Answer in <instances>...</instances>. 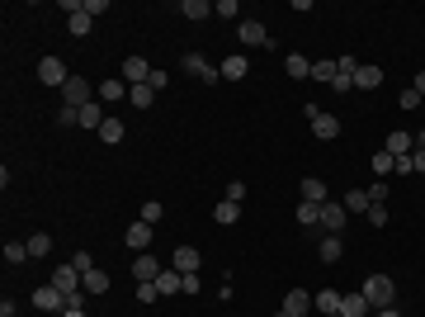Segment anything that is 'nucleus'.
<instances>
[{"label": "nucleus", "mask_w": 425, "mask_h": 317, "mask_svg": "<svg viewBox=\"0 0 425 317\" xmlns=\"http://www.w3.org/2000/svg\"><path fill=\"white\" fill-rule=\"evenodd\" d=\"M359 289H364V298H369L373 313H383V308H392V303H397V284H392L388 275H369Z\"/></svg>", "instance_id": "f257e3e1"}, {"label": "nucleus", "mask_w": 425, "mask_h": 317, "mask_svg": "<svg viewBox=\"0 0 425 317\" xmlns=\"http://www.w3.org/2000/svg\"><path fill=\"white\" fill-rule=\"evenodd\" d=\"M33 308H38L43 317H62V313H66V293L48 280V284H38V289H33Z\"/></svg>", "instance_id": "f03ea898"}, {"label": "nucleus", "mask_w": 425, "mask_h": 317, "mask_svg": "<svg viewBox=\"0 0 425 317\" xmlns=\"http://www.w3.org/2000/svg\"><path fill=\"white\" fill-rule=\"evenodd\" d=\"M38 80H43V85H48V90H62V85H66V80H71V71H66V62H62V57H43V62H38Z\"/></svg>", "instance_id": "7ed1b4c3"}, {"label": "nucleus", "mask_w": 425, "mask_h": 317, "mask_svg": "<svg viewBox=\"0 0 425 317\" xmlns=\"http://www.w3.org/2000/svg\"><path fill=\"white\" fill-rule=\"evenodd\" d=\"M307 119H312V132H317L321 142H331V137H341V119H336V114H326V109L307 105Z\"/></svg>", "instance_id": "20e7f679"}, {"label": "nucleus", "mask_w": 425, "mask_h": 317, "mask_svg": "<svg viewBox=\"0 0 425 317\" xmlns=\"http://www.w3.org/2000/svg\"><path fill=\"white\" fill-rule=\"evenodd\" d=\"M62 100L71 109H85L90 100H95V85H85V76H71L66 85H62Z\"/></svg>", "instance_id": "39448f33"}, {"label": "nucleus", "mask_w": 425, "mask_h": 317, "mask_svg": "<svg viewBox=\"0 0 425 317\" xmlns=\"http://www.w3.org/2000/svg\"><path fill=\"white\" fill-rule=\"evenodd\" d=\"M185 71H189V76H199V80H208V85L222 80V71H217L212 62H204V53H185Z\"/></svg>", "instance_id": "423d86ee"}, {"label": "nucleus", "mask_w": 425, "mask_h": 317, "mask_svg": "<svg viewBox=\"0 0 425 317\" xmlns=\"http://www.w3.org/2000/svg\"><path fill=\"white\" fill-rule=\"evenodd\" d=\"M80 280H85V275H80V270H76L71 261H66V265H57V270H53V284H57L62 293H66V298H71V293H80Z\"/></svg>", "instance_id": "0eeeda50"}, {"label": "nucleus", "mask_w": 425, "mask_h": 317, "mask_svg": "<svg viewBox=\"0 0 425 317\" xmlns=\"http://www.w3.org/2000/svg\"><path fill=\"white\" fill-rule=\"evenodd\" d=\"M237 38L246 43V48H265V43H269V33H265V24H260V19H241V24H237Z\"/></svg>", "instance_id": "6e6552de"}, {"label": "nucleus", "mask_w": 425, "mask_h": 317, "mask_svg": "<svg viewBox=\"0 0 425 317\" xmlns=\"http://www.w3.org/2000/svg\"><path fill=\"white\" fill-rule=\"evenodd\" d=\"M133 280H137V284H156V280H161V261L142 251V256L133 261Z\"/></svg>", "instance_id": "1a4fd4ad"}, {"label": "nucleus", "mask_w": 425, "mask_h": 317, "mask_svg": "<svg viewBox=\"0 0 425 317\" xmlns=\"http://www.w3.org/2000/svg\"><path fill=\"white\" fill-rule=\"evenodd\" d=\"M373 308H369V298H364V289H350V293H341V317H369Z\"/></svg>", "instance_id": "9d476101"}, {"label": "nucleus", "mask_w": 425, "mask_h": 317, "mask_svg": "<svg viewBox=\"0 0 425 317\" xmlns=\"http://www.w3.org/2000/svg\"><path fill=\"white\" fill-rule=\"evenodd\" d=\"M123 80H128V85H147V80H152L147 57H123Z\"/></svg>", "instance_id": "9b49d317"}, {"label": "nucleus", "mask_w": 425, "mask_h": 317, "mask_svg": "<svg viewBox=\"0 0 425 317\" xmlns=\"http://www.w3.org/2000/svg\"><path fill=\"white\" fill-rule=\"evenodd\" d=\"M123 95H128V80H100V85H95V100H100V105H118V100H123Z\"/></svg>", "instance_id": "f8f14e48"}, {"label": "nucleus", "mask_w": 425, "mask_h": 317, "mask_svg": "<svg viewBox=\"0 0 425 317\" xmlns=\"http://www.w3.org/2000/svg\"><path fill=\"white\" fill-rule=\"evenodd\" d=\"M284 313H289V317H307V313H312V293H307V289H289V293H284Z\"/></svg>", "instance_id": "ddd939ff"}, {"label": "nucleus", "mask_w": 425, "mask_h": 317, "mask_svg": "<svg viewBox=\"0 0 425 317\" xmlns=\"http://www.w3.org/2000/svg\"><path fill=\"white\" fill-rule=\"evenodd\" d=\"M170 265H175L180 275H199V246H175Z\"/></svg>", "instance_id": "4468645a"}, {"label": "nucleus", "mask_w": 425, "mask_h": 317, "mask_svg": "<svg viewBox=\"0 0 425 317\" xmlns=\"http://www.w3.org/2000/svg\"><path fill=\"white\" fill-rule=\"evenodd\" d=\"M345 204H321V232H341L345 228Z\"/></svg>", "instance_id": "2eb2a0df"}, {"label": "nucleus", "mask_w": 425, "mask_h": 317, "mask_svg": "<svg viewBox=\"0 0 425 317\" xmlns=\"http://www.w3.org/2000/svg\"><path fill=\"white\" fill-rule=\"evenodd\" d=\"M217 71H222V80H246L251 62H246V53H232L227 62H222V67H217Z\"/></svg>", "instance_id": "dca6fc26"}, {"label": "nucleus", "mask_w": 425, "mask_h": 317, "mask_svg": "<svg viewBox=\"0 0 425 317\" xmlns=\"http://www.w3.org/2000/svg\"><path fill=\"white\" fill-rule=\"evenodd\" d=\"M128 246H133L137 256H142V251L152 246V223H142V218H137L133 228H128Z\"/></svg>", "instance_id": "f3484780"}, {"label": "nucleus", "mask_w": 425, "mask_h": 317, "mask_svg": "<svg viewBox=\"0 0 425 317\" xmlns=\"http://www.w3.org/2000/svg\"><path fill=\"white\" fill-rule=\"evenodd\" d=\"M312 308H317L321 317H341V293H336V289H321L317 298H312Z\"/></svg>", "instance_id": "a211bd4d"}, {"label": "nucleus", "mask_w": 425, "mask_h": 317, "mask_svg": "<svg viewBox=\"0 0 425 317\" xmlns=\"http://www.w3.org/2000/svg\"><path fill=\"white\" fill-rule=\"evenodd\" d=\"M105 119H109V114H105L100 100H90V105L80 109V128H95V132H100V128H105Z\"/></svg>", "instance_id": "6ab92c4d"}, {"label": "nucleus", "mask_w": 425, "mask_h": 317, "mask_svg": "<svg viewBox=\"0 0 425 317\" xmlns=\"http://www.w3.org/2000/svg\"><path fill=\"white\" fill-rule=\"evenodd\" d=\"M156 289H161V298H170V293H180V289H185V275H180L175 265H170V270H161Z\"/></svg>", "instance_id": "aec40b11"}, {"label": "nucleus", "mask_w": 425, "mask_h": 317, "mask_svg": "<svg viewBox=\"0 0 425 317\" xmlns=\"http://www.w3.org/2000/svg\"><path fill=\"white\" fill-rule=\"evenodd\" d=\"M388 152H392V157H411V152H416V137H411V132H388Z\"/></svg>", "instance_id": "412c9836"}, {"label": "nucleus", "mask_w": 425, "mask_h": 317, "mask_svg": "<svg viewBox=\"0 0 425 317\" xmlns=\"http://www.w3.org/2000/svg\"><path fill=\"white\" fill-rule=\"evenodd\" d=\"M341 251H345V246H341V232H326V237H321V246H317V256H321L326 265L341 261Z\"/></svg>", "instance_id": "4be33fe9"}, {"label": "nucleus", "mask_w": 425, "mask_h": 317, "mask_svg": "<svg viewBox=\"0 0 425 317\" xmlns=\"http://www.w3.org/2000/svg\"><path fill=\"white\" fill-rule=\"evenodd\" d=\"M237 218H241V204H232V199H222V204L212 209V223H217V228H232Z\"/></svg>", "instance_id": "5701e85b"}, {"label": "nucleus", "mask_w": 425, "mask_h": 317, "mask_svg": "<svg viewBox=\"0 0 425 317\" xmlns=\"http://www.w3.org/2000/svg\"><path fill=\"white\" fill-rule=\"evenodd\" d=\"M284 71H289L293 80H302V76H312V62H307L302 53H289L284 57Z\"/></svg>", "instance_id": "b1692460"}, {"label": "nucleus", "mask_w": 425, "mask_h": 317, "mask_svg": "<svg viewBox=\"0 0 425 317\" xmlns=\"http://www.w3.org/2000/svg\"><path fill=\"white\" fill-rule=\"evenodd\" d=\"M302 204H326V180L307 175V180H302Z\"/></svg>", "instance_id": "393cba45"}, {"label": "nucleus", "mask_w": 425, "mask_h": 317, "mask_svg": "<svg viewBox=\"0 0 425 317\" xmlns=\"http://www.w3.org/2000/svg\"><path fill=\"white\" fill-rule=\"evenodd\" d=\"M378 85H383V71H378V67H359V71H354V90H378Z\"/></svg>", "instance_id": "a878e982"}, {"label": "nucleus", "mask_w": 425, "mask_h": 317, "mask_svg": "<svg viewBox=\"0 0 425 317\" xmlns=\"http://www.w3.org/2000/svg\"><path fill=\"white\" fill-rule=\"evenodd\" d=\"M392 166H397V157H392L388 147H383V152H373V161H369V171L378 175V180H388V171H392Z\"/></svg>", "instance_id": "bb28decb"}, {"label": "nucleus", "mask_w": 425, "mask_h": 317, "mask_svg": "<svg viewBox=\"0 0 425 317\" xmlns=\"http://www.w3.org/2000/svg\"><path fill=\"white\" fill-rule=\"evenodd\" d=\"M128 100H133V109H152L156 105V90L152 85H128Z\"/></svg>", "instance_id": "cd10ccee"}, {"label": "nucleus", "mask_w": 425, "mask_h": 317, "mask_svg": "<svg viewBox=\"0 0 425 317\" xmlns=\"http://www.w3.org/2000/svg\"><path fill=\"white\" fill-rule=\"evenodd\" d=\"M80 289H85V293H109V275L100 270V265H95V270L80 280Z\"/></svg>", "instance_id": "c85d7f7f"}, {"label": "nucleus", "mask_w": 425, "mask_h": 317, "mask_svg": "<svg viewBox=\"0 0 425 317\" xmlns=\"http://www.w3.org/2000/svg\"><path fill=\"white\" fill-rule=\"evenodd\" d=\"M180 15H185V19H208L212 5L208 0H180Z\"/></svg>", "instance_id": "c756f323"}, {"label": "nucleus", "mask_w": 425, "mask_h": 317, "mask_svg": "<svg viewBox=\"0 0 425 317\" xmlns=\"http://www.w3.org/2000/svg\"><path fill=\"white\" fill-rule=\"evenodd\" d=\"M24 261H33L28 241H5V265H24Z\"/></svg>", "instance_id": "7c9ffc66"}, {"label": "nucleus", "mask_w": 425, "mask_h": 317, "mask_svg": "<svg viewBox=\"0 0 425 317\" xmlns=\"http://www.w3.org/2000/svg\"><path fill=\"white\" fill-rule=\"evenodd\" d=\"M312 80H336V57H321V62H312Z\"/></svg>", "instance_id": "2f4dec72"}, {"label": "nucleus", "mask_w": 425, "mask_h": 317, "mask_svg": "<svg viewBox=\"0 0 425 317\" xmlns=\"http://www.w3.org/2000/svg\"><path fill=\"white\" fill-rule=\"evenodd\" d=\"M369 189H350V199H345V213H369Z\"/></svg>", "instance_id": "473e14b6"}, {"label": "nucleus", "mask_w": 425, "mask_h": 317, "mask_svg": "<svg viewBox=\"0 0 425 317\" xmlns=\"http://www.w3.org/2000/svg\"><path fill=\"white\" fill-rule=\"evenodd\" d=\"M100 137H105L109 147H114V142H123V119H114V114H109L105 128H100Z\"/></svg>", "instance_id": "72a5a7b5"}, {"label": "nucleus", "mask_w": 425, "mask_h": 317, "mask_svg": "<svg viewBox=\"0 0 425 317\" xmlns=\"http://www.w3.org/2000/svg\"><path fill=\"white\" fill-rule=\"evenodd\" d=\"M298 223L302 228H321V204H298Z\"/></svg>", "instance_id": "f704fd0d"}, {"label": "nucleus", "mask_w": 425, "mask_h": 317, "mask_svg": "<svg viewBox=\"0 0 425 317\" xmlns=\"http://www.w3.org/2000/svg\"><path fill=\"white\" fill-rule=\"evenodd\" d=\"M48 251H53V237H48V232H33V237H28V256H33V261L48 256Z\"/></svg>", "instance_id": "c9c22d12"}, {"label": "nucleus", "mask_w": 425, "mask_h": 317, "mask_svg": "<svg viewBox=\"0 0 425 317\" xmlns=\"http://www.w3.org/2000/svg\"><path fill=\"white\" fill-rule=\"evenodd\" d=\"M66 28H71V33H76V38H85V33H90V28H95V19H90V15H85V10H80V15H71V19H66Z\"/></svg>", "instance_id": "e433bc0d"}, {"label": "nucleus", "mask_w": 425, "mask_h": 317, "mask_svg": "<svg viewBox=\"0 0 425 317\" xmlns=\"http://www.w3.org/2000/svg\"><path fill=\"white\" fill-rule=\"evenodd\" d=\"M137 218H142V223H152V228H156L161 218H165V209H161L156 199H152V204H142V213H137Z\"/></svg>", "instance_id": "4c0bfd02"}, {"label": "nucleus", "mask_w": 425, "mask_h": 317, "mask_svg": "<svg viewBox=\"0 0 425 317\" xmlns=\"http://www.w3.org/2000/svg\"><path fill=\"white\" fill-rule=\"evenodd\" d=\"M212 15H222V19H237L241 5H237V0H217V5H212ZM237 24H241V19H237Z\"/></svg>", "instance_id": "58836bf2"}, {"label": "nucleus", "mask_w": 425, "mask_h": 317, "mask_svg": "<svg viewBox=\"0 0 425 317\" xmlns=\"http://www.w3.org/2000/svg\"><path fill=\"white\" fill-rule=\"evenodd\" d=\"M57 123H62V128H71V123H80V109L62 105V109H57Z\"/></svg>", "instance_id": "ea45409f"}, {"label": "nucleus", "mask_w": 425, "mask_h": 317, "mask_svg": "<svg viewBox=\"0 0 425 317\" xmlns=\"http://www.w3.org/2000/svg\"><path fill=\"white\" fill-rule=\"evenodd\" d=\"M331 90H336V95H350V90H354V76H345V71H336V80H331Z\"/></svg>", "instance_id": "a19ab883"}, {"label": "nucleus", "mask_w": 425, "mask_h": 317, "mask_svg": "<svg viewBox=\"0 0 425 317\" xmlns=\"http://www.w3.org/2000/svg\"><path fill=\"white\" fill-rule=\"evenodd\" d=\"M369 223H373V228H388V204H373V209H369Z\"/></svg>", "instance_id": "79ce46f5"}, {"label": "nucleus", "mask_w": 425, "mask_h": 317, "mask_svg": "<svg viewBox=\"0 0 425 317\" xmlns=\"http://www.w3.org/2000/svg\"><path fill=\"white\" fill-rule=\"evenodd\" d=\"M156 298H161L156 284H137V303H156Z\"/></svg>", "instance_id": "37998d69"}, {"label": "nucleus", "mask_w": 425, "mask_h": 317, "mask_svg": "<svg viewBox=\"0 0 425 317\" xmlns=\"http://www.w3.org/2000/svg\"><path fill=\"white\" fill-rule=\"evenodd\" d=\"M71 265H76L80 275H90V270H95V261H90V251H76V256H71Z\"/></svg>", "instance_id": "c03bdc74"}, {"label": "nucleus", "mask_w": 425, "mask_h": 317, "mask_svg": "<svg viewBox=\"0 0 425 317\" xmlns=\"http://www.w3.org/2000/svg\"><path fill=\"white\" fill-rule=\"evenodd\" d=\"M397 105H401V109H416V105H421V90H401Z\"/></svg>", "instance_id": "a18cd8bd"}, {"label": "nucleus", "mask_w": 425, "mask_h": 317, "mask_svg": "<svg viewBox=\"0 0 425 317\" xmlns=\"http://www.w3.org/2000/svg\"><path fill=\"white\" fill-rule=\"evenodd\" d=\"M369 204H388V185H383V180L369 185Z\"/></svg>", "instance_id": "49530a36"}, {"label": "nucleus", "mask_w": 425, "mask_h": 317, "mask_svg": "<svg viewBox=\"0 0 425 317\" xmlns=\"http://www.w3.org/2000/svg\"><path fill=\"white\" fill-rule=\"evenodd\" d=\"M80 10H85V15H90V19H95V15H105V10H109V0H85V5H80Z\"/></svg>", "instance_id": "de8ad7c7"}, {"label": "nucleus", "mask_w": 425, "mask_h": 317, "mask_svg": "<svg viewBox=\"0 0 425 317\" xmlns=\"http://www.w3.org/2000/svg\"><path fill=\"white\" fill-rule=\"evenodd\" d=\"M165 80H170V76H165L161 67H152V80H147V85H152V90H165Z\"/></svg>", "instance_id": "09e8293b"}, {"label": "nucleus", "mask_w": 425, "mask_h": 317, "mask_svg": "<svg viewBox=\"0 0 425 317\" xmlns=\"http://www.w3.org/2000/svg\"><path fill=\"white\" fill-rule=\"evenodd\" d=\"M227 199H232V204H241V199H246V185H241V180H232V185H227Z\"/></svg>", "instance_id": "8fccbe9b"}, {"label": "nucleus", "mask_w": 425, "mask_h": 317, "mask_svg": "<svg viewBox=\"0 0 425 317\" xmlns=\"http://www.w3.org/2000/svg\"><path fill=\"white\" fill-rule=\"evenodd\" d=\"M411 171H425V147H416V152H411Z\"/></svg>", "instance_id": "3c124183"}, {"label": "nucleus", "mask_w": 425, "mask_h": 317, "mask_svg": "<svg viewBox=\"0 0 425 317\" xmlns=\"http://www.w3.org/2000/svg\"><path fill=\"white\" fill-rule=\"evenodd\" d=\"M411 90H421V95H425V71H416V80H411Z\"/></svg>", "instance_id": "603ef678"}, {"label": "nucleus", "mask_w": 425, "mask_h": 317, "mask_svg": "<svg viewBox=\"0 0 425 317\" xmlns=\"http://www.w3.org/2000/svg\"><path fill=\"white\" fill-rule=\"evenodd\" d=\"M373 317H401V308L392 303V308H383V313H373Z\"/></svg>", "instance_id": "864d4df0"}, {"label": "nucleus", "mask_w": 425, "mask_h": 317, "mask_svg": "<svg viewBox=\"0 0 425 317\" xmlns=\"http://www.w3.org/2000/svg\"><path fill=\"white\" fill-rule=\"evenodd\" d=\"M416 147H425V128H421V142H416Z\"/></svg>", "instance_id": "5fc2aeb1"}, {"label": "nucleus", "mask_w": 425, "mask_h": 317, "mask_svg": "<svg viewBox=\"0 0 425 317\" xmlns=\"http://www.w3.org/2000/svg\"><path fill=\"white\" fill-rule=\"evenodd\" d=\"M274 317H289V313H284V308H279V313H274Z\"/></svg>", "instance_id": "6e6d98bb"}]
</instances>
